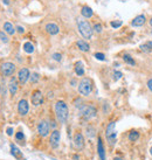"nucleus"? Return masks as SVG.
<instances>
[{
	"instance_id": "7",
	"label": "nucleus",
	"mask_w": 152,
	"mask_h": 160,
	"mask_svg": "<svg viewBox=\"0 0 152 160\" xmlns=\"http://www.w3.org/2000/svg\"><path fill=\"white\" fill-rule=\"evenodd\" d=\"M30 100H32V104L34 106H39L43 102V95H42V92L40 90H35L32 93V98H30Z\"/></svg>"
},
{
	"instance_id": "16",
	"label": "nucleus",
	"mask_w": 152,
	"mask_h": 160,
	"mask_svg": "<svg viewBox=\"0 0 152 160\" xmlns=\"http://www.w3.org/2000/svg\"><path fill=\"white\" fill-rule=\"evenodd\" d=\"M145 21H146V18H145V15H138V16H136L133 20H132V26L133 27H140V26H143L144 23H145Z\"/></svg>"
},
{
	"instance_id": "22",
	"label": "nucleus",
	"mask_w": 152,
	"mask_h": 160,
	"mask_svg": "<svg viewBox=\"0 0 152 160\" xmlns=\"http://www.w3.org/2000/svg\"><path fill=\"white\" fill-rule=\"evenodd\" d=\"M23 50L27 53V54H32L34 52V46L32 42H25L23 43Z\"/></svg>"
},
{
	"instance_id": "21",
	"label": "nucleus",
	"mask_w": 152,
	"mask_h": 160,
	"mask_svg": "<svg viewBox=\"0 0 152 160\" xmlns=\"http://www.w3.org/2000/svg\"><path fill=\"white\" fill-rule=\"evenodd\" d=\"M140 50L144 52V53H150L152 52V41H146L145 43L140 45Z\"/></svg>"
},
{
	"instance_id": "40",
	"label": "nucleus",
	"mask_w": 152,
	"mask_h": 160,
	"mask_svg": "<svg viewBox=\"0 0 152 160\" xmlns=\"http://www.w3.org/2000/svg\"><path fill=\"white\" fill-rule=\"evenodd\" d=\"M113 160H123V159H122V158H120V157H119V158H118V157H116V158H115V159H113Z\"/></svg>"
},
{
	"instance_id": "33",
	"label": "nucleus",
	"mask_w": 152,
	"mask_h": 160,
	"mask_svg": "<svg viewBox=\"0 0 152 160\" xmlns=\"http://www.w3.org/2000/svg\"><path fill=\"white\" fill-rule=\"evenodd\" d=\"M15 139L19 140V141H22V140L25 139L23 133H22V132H17V135H15Z\"/></svg>"
},
{
	"instance_id": "23",
	"label": "nucleus",
	"mask_w": 152,
	"mask_h": 160,
	"mask_svg": "<svg viewBox=\"0 0 152 160\" xmlns=\"http://www.w3.org/2000/svg\"><path fill=\"white\" fill-rule=\"evenodd\" d=\"M11 153H12L17 159H20V158H21V152H20V150H19L17 146H14L13 144L11 145Z\"/></svg>"
},
{
	"instance_id": "26",
	"label": "nucleus",
	"mask_w": 152,
	"mask_h": 160,
	"mask_svg": "<svg viewBox=\"0 0 152 160\" xmlns=\"http://www.w3.org/2000/svg\"><path fill=\"white\" fill-rule=\"evenodd\" d=\"M87 136H88L89 138L95 137V129H94L93 126H88V127H87Z\"/></svg>"
},
{
	"instance_id": "3",
	"label": "nucleus",
	"mask_w": 152,
	"mask_h": 160,
	"mask_svg": "<svg viewBox=\"0 0 152 160\" xmlns=\"http://www.w3.org/2000/svg\"><path fill=\"white\" fill-rule=\"evenodd\" d=\"M93 91V82H91L90 78H82L78 83V92L82 96H89Z\"/></svg>"
},
{
	"instance_id": "13",
	"label": "nucleus",
	"mask_w": 152,
	"mask_h": 160,
	"mask_svg": "<svg viewBox=\"0 0 152 160\" xmlns=\"http://www.w3.org/2000/svg\"><path fill=\"white\" fill-rule=\"evenodd\" d=\"M45 29H46L47 33L50 34V35H56V34L58 33V32H60L58 26H57L56 23H54V22H49V23H47L46 27H45Z\"/></svg>"
},
{
	"instance_id": "10",
	"label": "nucleus",
	"mask_w": 152,
	"mask_h": 160,
	"mask_svg": "<svg viewBox=\"0 0 152 160\" xmlns=\"http://www.w3.org/2000/svg\"><path fill=\"white\" fill-rule=\"evenodd\" d=\"M30 77V73L27 68H21L18 73V81L21 83V84H25Z\"/></svg>"
},
{
	"instance_id": "28",
	"label": "nucleus",
	"mask_w": 152,
	"mask_h": 160,
	"mask_svg": "<svg viewBox=\"0 0 152 160\" xmlns=\"http://www.w3.org/2000/svg\"><path fill=\"white\" fill-rule=\"evenodd\" d=\"M0 41H3L4 43H7L8 42V38L6 35L5 32H0Z\"/></svg>"
},
{
	"instance_id": "20",
	"label": "nucleus",
	"mask_w": 152,
	"mask_h": 160,
	"mask_svg": "<svg viewBox=\"0 0 152 160\" xmlns=\"http://www.w3.org/2000/svg\"><path fill=\"white\" fill-rule=\"evenodd\" d=\"M76 45H77V47H78V49H80L81 52H89V49H90L89 45H88L84 40H78V41L76 42Z\"/></svg>"
},
{
	"instance_id": "37",
	"label": "nucleus",
	"mask_w": 152,
	"mask_h": 160,
	"mask_svg": "<svg viewBox=\"0 0 152 160\" xmlns=\"http://www.w3.org/2000/svg\"><path fill=\"white\" fill-rule=\"evenodd\" d=\"M6 132H7L8 136H12L13 135V127H8V129L6 130Z\"/></svg>"
},
{
	"instance_id": "9",
	"label": "nucleus",
	"mask_w": 152,
	"mask_h": 160,
	"mask_svg": "<svg viewBox=\"0 0 152 160\" xmlns=\"http://www.w3.org/2000/svg\"><path fill=\"white\" fill-rule=\"evenodd\" d=\"M60 139H61V135H60V131L58 130H54L50 135V146L53 148H57L58 145H60Z\"/></svg>"
},
{
	"instance_id": "8",
	"label": "nucleus",
	"mask_w": 152,
	"mask_h": 160,
	"mask_svg": "<svg viewBox=\"0 0 152 160\" xmlns=\"http://www.w3.org/2000/svg\"><path fill=\"white\" fill-rule=\"evenodd\" d=\"M38 132L41 137H46L49 133V124L47 120H41L38 125Z\"/></svg>"
},
{
	"instance_id": "30",
	"label": "nucleus",
	"mask_w": 152,
	"mask_h": 160,
	"mask_svg": "<svg viewBox=\"0 0 152 160\" xmlns=\"http://www.w3.org/2000/svg\"><path fill=\"white\" fill-rule=\"evenodd\" d=\"M97 60H100V61H105V55L103 54V53H95V55H94Z\"/></svg>"
},
{
	"instance_id": "35",
	"label": "nucleus",
	"mask_w": 152,
	"mask_h": 160,
	"mask_svg": "<svg viewBox=\"0 0 152 160\" xmlns=\"http://www.w3.org/2000/svg\"><path fill=\"white\" fill-rule=\"evenodd\" d=\"M147 88H149L150 91H152V78L147 81Z\"/></svg>"
},
{
	"instance_id": "19",
	"label": "nucleus",
	"mask_w": 152,
	"mask_h": 160,
	"mask_svg": "<svg viewBox=\"0 0 152 160\" xmlns=\"http://www.w3.org/2000/svg\"><path fill=\"white\" fill-rule=\"evenodd\" d=\"M4 32L7 33L8 35H13L15 33V28L13 27V25L11 22H5L4 23Z\"/></svg>"
},
{
	"instance_id": "2",
	"label": "nucleus",
	"mask_w": 152,
	"mask_h": 160,
	"mask_svg": "<svg viewBox=\"0 0 152 160\" xmlns=\"http://www.w3.org/2000/svg\"><path fill=\"white\" fill-rule=\"evenodd\" d=\"M77 27H78V32L84 38V39H91L93 36V33H94V29L93 27L90 26V23L87 21V20H83V19H78L77 21Z\"/></svg>"
},
{
	"instance_id": "24",
	"label": "nucleus",
	"mask_w": 152,
	"mask_h": 160,
	"mask_svg": "<svg viewBox=\"0 0 152 160\" xmlns=\"http://www.w3.org/2000/svg\"><path fill=\"white\" fill-rule=\"evenodd\" d=\"M129 140L130 141H137V139L139 138V132H137V131H131L130 133H129Z\"/></svg>"
},
{
	"instance_id": "25",
	"label": "nucleus",
	"mask_w": 152,
	"mask_h": 160,
	"mask_svg": "<svg viewBox=\"0 0 152 160\" xmlns=\"http://www.w3.org/2000/svg\"><path fill=\"white\" fill-rule=\"evenodd\" d=\"M123 60H124V62H127L128 65H130V66H135V65H136L135 60H133L130 55H128V54H125V55L123 56Z\"/></svg>"
},
{
	"instance_id": "29",
	"label": "nucleus",
	"mask_w": 152,
	"mask_h": 160,
	"mask_svg": "<svg viewBox=\"0 0 152 160\" xmlns=\"http://www.w3.org/2000/svg\"><path fill=\"white\" fill-rule=\"evenodd\" d=\"M93 29H94V32H96V33H101L102 32V25L101 23H95Z\"/></svg>"
},
{
	"instance_id": "41",
	"label": "nucleus",
	"mask_w": 152,
	"mask_h": 160,
	"mask_svg": "<svg viewBox=\"0 0 152 160\" xmlns=\"http://www.w3.org/2000/svg\"><path fill=\"white\" fill-rule=\"evenodd\" d=\"M150 25H151V27H152V19L150 20Z\"/></svg>"
},
{
	"instance_id": "18",
	"label": "nucleus",
	"mask_w": 152,
	"mask_h": 160,
	"mask_svg": "<svg viewBox=\"0 0 152 160\" xmlns=\"http://www.w3.org/2000/svg\"><path fill=\"white\" fill-rule=\"evenodd\" d=\"M75 73L77 76H83L84 75V67H83V63L81 61L75 63Z\"/></svg>"
},
{
	"instance_id": "15",
	"label": "nucleus",
	"mask_w": 152,
	"mask_h": 160,
	"mask_svg": "<svg viewBox=\"0 0 152 160\" xmlns=\"http://www.w3.org/2000/svg\"><path fill=\"white\" fill-rule=\"evenodd\" d=\"M8 89H10L11 95L14 96V95L17 93V91H18V81H17L15 77H12V78H11V81H10V83H8Z\"/></svg>"
},
{
	"instance_id": "36",
	"label": "nucleus",
	"mask_w": 152,
	"mask_h": 160,
	"mask_svg": "<svg viewBox=\"0 0 152 160\" xmlns=\"http://www.w3.org/2000/svg\"><path fill=\"white\" fill-rule=\"evenodd\" d=\"M17 30L19 32V33H21V34L25 33V29H23V27H21V26H18V27H17Z\"/></svg>"
},
{
	"instance_id": "31",
	"label": "nucleus",
	"mask_w": 152,
	"mask_h": 160,
	"mask_svg": "<svg viewBox=\"0 0 152 160\" xmlns=\"http://www.w3.org/2000/svg\"><path fill=\"white\" fill-rule=\"evenodd\" d=\"M52 57H53L55 61H57V62H60L61 60H62V55H61L60 53H54V54L52 55Z\"/></svg>"
},
{
	"instance_id": "17",
	"label": "nucleus",
	"mask_w": 152,
	"mask_h": 160,
	"mask_svg": "<svg viewBox=\"0 0 152 160\" xmlns=\"http://www.w3.org/2000/svg\"><path fill=\"white\" fill-rule=\"evenodd\" d=\"M81 14H82L83 18L89 19V18H91V16L94 15V12H93V10H91V7H89V6H83V7L81 8Z\"/></svg>"
},
{
	"instance_id": "6",
	"label": "nucleus",
	"mask_w": 152,
	"mask_h": 160,
	"mask_svg": "<svg viewBox=\"0 0 152 160\" xmlns=\"http://www.w3.org/2000/svg\"><path fill=\"white\" fill-rule=\"evenodd\" d=\"M15 71V65L12 62H4L1 66H0V74L5 77H10L14 74Z\"/></svg>"
},
{
	"instance_id": "32",
	"label": "nucleus",
	"mask_w": 152,
	"mask_h": 160,
	"mask_svg": "<svg viewBox=\"0 0 152 160\" xmlns=\"http://www.w3.org/2000/svg\"><path fill=\"white\" fill-rule=\"evenodd\" d=\"M110 25H111L112 28H118V27L122 26V21H111Z\"/></svg>"
},
{
	"instance_id": "4",
	"label": "nucleus",
	"mask_w": 152,
	"mask_h": 160,
	"mask_svg": "<svg viewBox=\"0 0 152 160\" xmlns=\"http://www.w3.org/2000/svg\"><path fill=\"white\" fill-rule=\"evenodd\" d=\"M80 115L84 118V119H91L96 117L97 115V110L94 105H90V104H83L81 108H80Z\"/></svg>"
},
{
	"instance_id": "1",
	"label": "nucleus",
	"mask_w": 152,
	"mask_h": 160,
	"mask_svg": "<svg viewBox=\"0 0 152 160\" xmlns=\"http://www.w3.org/2000/svg\"><path fill=\"white\" fill-rule=\"evenodd\" d=\"M55 115L56 118L58 120V123L61 124H65L68 119L69 116V111H68V106L63 101H58L55 104Z\"/></svg>"
},
{
	"instance_id": "39",
	"label": "nucleus",
	"mask_w": 152,
	"mask_h": 160,
	"mask_svg": "<svg viewBox=\"0 0 152 160\" xmlns=\"http://www.w3.org/2000/svg\"><path fill=\"white\" fill-rule=\"evenodd\" d=\"M72 84H73V87H75V84H76V81H75V80H72Z\"/></svg>"
},
{
	"instance_id": "38",
	"label": "nucleus",
	"mask_w": 152,
	"mask_h": 160,
	"mask_svg": "<svg viewBox=\"0 0 152 160\" xmlns=\"http://www.w3.org/2000/svg\"><path fill=\"white\" fill-rule=\"evenodd\" d=\"M4 5H10V0H3Z\"/></svg>"
},
{
	"instance_id": "5",
	"label": "nucleus",
	"mask_w": 152,
	"mask_h": 160,
	"mask_svg": "<svg viewBox=\"0 0 152 160\" xmlns=\"http://www.w3.org/2000/svg\"><path fill=\"white\" fill-rule=\"evenodd\" d=\"M105 136H107V140L109 143L110 146H113L117 141V133H116V123L111 122L109 123V125L107 126V131H105Z\"/></svg>"
},
{
	"instance_id": "12",
	"label": "nucleus",
	"mask_w": 152,
	"mask_h": 160,
	"mask_svg": "<svg viewBox=\"0 0 152 160\" xmlns=\"http://www.w3.org/2000/svg\"><path fill=\"white\" fill-rule=\"evenodd\" d=\"M28 110H29L28 102H27L26 100H21V101L19 102V104H18V111H19V113H20L21 116H25V115H27Z\"/></svg>"
},
{
	"instance_id": "42",
	"label": "nucleus",
	"mask_w": 152,
	"mask_h": 160,
	"mask_svg": "<svg viewBox=\"0 0 152 160\" xmlns=\"http://www.w3.org/2000/svg\"><path fill=\"white\" fill-rule=\"evenodd\" d=\"M150 153H151V154H152V147H151V150H150Z\"/></svg>"
},
{
	"instance_id": "14",
	"label": "nucleus",
	"mask_w": 152,
	"mask_h": 160,
	"mask_svg": "<svg viewBox=\"0 0 152 160\" xmlns=\"http://www.w3.org/2000/svg\"><path fill=\"white\" fill-rule=\"evenodd\" d=\"M97 152L100 155V160H105V151H104V146L101 137L97 139Z\"/></svg>"
},
{
	"instance_id": "11",
	"label": "nucleus",
	"mask_w": 152,
	"mask_h": 160,
	"mask_svg": "<svg viewBox=\"0 0 152 160\" xmlns=\"http://www.w3.org/2000/svg\"><path fill=\"white\" fill-rule=\"evenodd\" d=\"M74 145L78 150H83L84 148L85 143H84V137H83L82 133H80V132L75 133V136H74Z\"/></svg>"
},
{
	"instance_id": "27",
	"label": "nucleus",
	"mask_w": 152,
	"mask_h": 160,
	"mask_svg": "<svg viewBox=\"0 0 152 160\" xmlns=\"http://www.w3.org/2000/svg\"><path fill=\"white\" fill-rule=\"evenodd\" d=\"M39 78H40V76H39L38 73H33L32 75H30V77H29V80H30V82H32V83H36L39 81Z\"/></svg>"
},
{
	"instance_id": "34",
	"label": "nucleus",
	"mask_w": 152,
	"mask_h": 160,
	"mask_svg": "<svg viewBox=\"0 0 152 160\" xmlns=\"http://www.w3.org/2000/svg\"><path fill=\"white\" fill-rule=\"evenodd\" d=\"M122 76H123V74H122L120 71H115V73H113V80H115V81L122 78Z\"/></svg>"
}]
</instances>
